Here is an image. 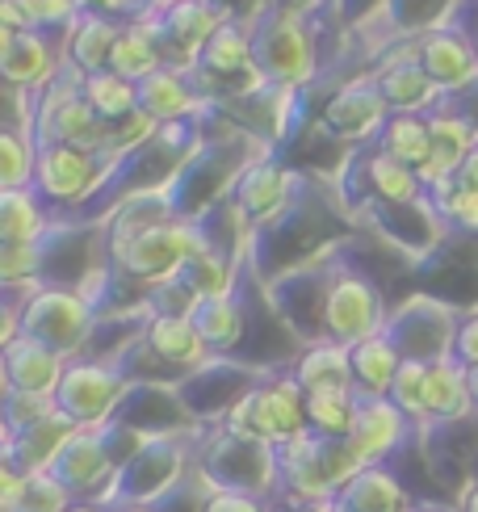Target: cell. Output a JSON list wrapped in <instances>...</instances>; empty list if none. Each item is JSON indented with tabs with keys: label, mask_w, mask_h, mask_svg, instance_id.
Returning a JSON list of instances; mask_svg holds the SVG:
<instances>
[{
	"label": "cell",
	"mask_w": 478,
	"mask_h": 512,
	"mask_svg": "<svg viewBox=\"0 0 478 512\" xmlns=\"http://www.w3.org/2000/svg\"><path fill=\"white\" fill-rule=\"evenodd\" d=\"M256 68L273 89H302L319 72V30L315 17L286 5H260L248 13Z\"/></svg>",
	"instance_id": "1"
},
{
	"label": "cell",
	"mask_w": 478,
	"mask_h": 512,
	"mask_svg": "<svg viewBox=\"0 0 478 512\" xmlns=\"http://www.w3.org/2000/svg\"><path fill=\"white\" fill-rule=\"evenodd\" d=\"M223 433L265 441V445H273V450H281V445H290V441L311 433L307 391L298 387L294 374H273L265 382H256V387L244 391V399H235L227 408Z\"/></svg>",
	"instance_id": "2"
},
{
	"label": "cell",
	"mask_w": 478,
	"mask_h": 512,
	"mask_svg": "<svg viewBox=\"0 0 478 512\" xmlns=\"http://www.w3.org/2000/svg\"><path fill=\"white\" fill-rule=\"evenodd\" d=\"M206 248H210V240L198 219H172V223L139 231V236H130L126 244L110 248V261L126 282L156 290V286L172 282V277H181V269Z\"/></svg>",
	"instance_id": "3"
},
{
	"label": "cell",
	"mask_w": 478,
	"mask_h": 512,
	"mask_svg": "<svg viewBox=\"0 0 478 512\" xmlns=\"http://www.w3.org/2000/svg\"><path fill=\"white\" fill-rule=\"evenodd\" d=\"M97 332V303L76 286H38L21 303V336L76 361Z\"/></svg>",
	"instance_id": "4"
},
{
	"label": "cell",
	"mask_w": 478,
	"mask_h": 512,
	"mask_svg": "<svg viewBox=\"0 0 478 512\" xmlns=\"http://www.w3.org/2000/svg\"><path fill=\"white\" fill-rule=\"evenodd\" d=\"M130 387H135V378L126 374L122 361L76 357V361H68V374L59 382L55 403L80 429H105L110 420H118V408L130 399Z\"/></svg>",
	"instance_id": "5"
},
{
	"label": "cell",
	"mask_w": 478,
	"mask_h": 512,
	"mask_svg": "<svg viewBox=\"0 0 478 512\" xmlns=\"http://www.w3.org/2000/svg\"><path fill=\"white\" fill-rule=\"evenodd\" d=\"M390 311L382 303V290L357 269H332L328 294H323V340L353 349L361 340L386 332Z\"/></svg>",
	"instance_id": "6"
},
{
	"label": "cell",
	"mask_w": 478,
	"mask_h": 512,
	"mask_svg": "<svg viewBox=\"0 0 478 512\" xmlns=\"http://www.w3.org/2000/svg\"><path fill=\"white\" fill-rule=\"evenodd\" d=\"M114 173V160H105L101 152H89V147H42L38 152V173H34V189L51 206H80L89 202L101 181Z\"/></svg>",
	"instance_id": "7"
},
{
	"label": "cell",
	"mask_w": 478,
	"mask_h": 512,
	"mask_svg": "<svg viewBox=\"0 0 478 512\" xmlns=\"http://www.w3.org/2000/svg\"><path fill=\"white\" fill-rule=\"evenodd\" d=\"M458 324L462 319L453 315L445 303L437 298H411L403 303L386 324V336L399 345L403 357L411 361H441V357H453V340H458Z\"/></svg>",
	"instance_id": "8"
},
{
	"label": "cell",
	"mask_w": 478,
	"mask_h": 512,
	"mask_svg": "<svg viewBox=\"0 0 478 512\" xmlns=\"http://www.w3.org/2000/svg\"><path fill=\"white\" fill-rule=\"evenodd\" d=\"M235 13L219 9V5H206V0H177L172 9L156 13V26H160V47L168 68H181L193 72L198 68L202 51L210 47V38L219 34Z\"/></svg>",
	"instance_id": "9"
},
{
	"label": "cell",
	"mask_w": 478,
	"mask_h": 512,
	"mask_svg": "<svg viewBox=\"0 0 478 512\" xmlns=\"http://www.w3.org/2000/svg\"><path fill=\"white\" fill-rule=\"evenodd\" d=\"M323 131H328L336 143H353V147H369L378 143L382 126L390 122V105L378 93L374 76H357L344 89H336V97L323 105Z\"/></svg>",
	"instance_id": "10"
},
{
	"label": "cell",
	"mask_w": 478,
	"mask_h": 512,
	"mask_svg": "<svg viewBox=\"0 0 478 512\" xmlns=\"http://www.w3.org/2000/svg\"><path fill=\"white\" fill-rule=\"evenodd\" d=\"M369 76L378 80V93L386 97L390 114H432V110H441V105H445L441 84L432 80L424 72V63H420L416 38H411L407 47L390 51L378 63V72H369Z\"/></svg>",
	"instance_id": "11"
},
{
	"label": "cell",
	"mask_w": 478,
	"mask_h": 512,
	"mask_svg": "<svg viewBox=\"0 0 478 512\" xmlns=\"http://www.w3.org/2000/svg\"><path fill=\"white\" fill-rule=\"evenodd\" d=\"M63 63H68V55H63V47L51 34H42V30H30V34L0 30V76H5L9 89L47 93L59 80Z\"/></svg>",
	"instance_id": "12"
},
{
	"label": "cell",
	"mask_w": 478,
	"mask_h": 512,
	"mask_svg": "<svg viewBox=\"0 0 478 512\" xmlns=\"http://www.w3.org/2000/svg\"><path fill=\"white\" fill-rule=\"evenodd\" d=\"M420 47V63L424 72L441 84V93H462L478 80V47L474 38L458 26V21H449V26H437L416 38Z\"/></svg>",
	"instance_id": "13"
},
{
	"label": "cell",
	"mask_w": 478,
	"mask_h": 512,
	"mask_svg": "<svg viewBox=\"0 0 478 512\" xmlns=\"http://www.w3.org/2000/svg\"><path fill=\"white\" fill-rule=\"evenodd\" d=\"M122 471L118 466V454L105 429H80L68 445H63V454L55 458L51 475L68 487L72 496H93L105 479H114Z\"/></svg>",
	"instance_id": "14"
},
{
	"label": "cell",
	"mask_w": 478,
	"mask_h": 512,
	"mask_svg": "<svg viewBox=\"0 0 478 512\" xmlns=\"http://www.w3.org/2000/svg\"><path fill=\"white\" fill-rule=\"evenodd\" d=\"M349 177L365 181V189H361L365 202L374 198V202H390V206H411V202L428 198V189H424L416 168H407L395 156H386L378 143L357 147V156L349 160Z\"/></svg>",
	"instance_id": "15"
},
{
	"label": "cell",
	"mask_w": 478,
	"mask_h": 512,
	"mask_svg": "<svg viewBox=\"0 0 478 512\" xmlns=\"http://www.w3.org/2000/svg\"><path fill=\"white\" fill-rule=\"evenodd\" d=\"M231 198L244 206V215L256 227H269L273 219H281L298 202V177L286 173V168L273 164V160H252L244 168V177L235 181Z\"/></svg>",
	"instance_id": "16"
},
{
	"label": "cell",
	"mask_w": 478,
	"mask_h": 512,
	"mask_svg": "<svg viewBox=\"0 0 478 512\" xmlns=\"http://www.w3.org/2000/svg\"><path fill=\"white\" fill-rule=\"evenodd\" d=\"M428 126H432V160H428V168L420 173V181H424L428 194H437L441 185L458 181L466 156L474 152V143H478V126L466 114L449 110V105L432 110L428 114Z\"/></svg>",
	"instance_id": "17"
},
{
	"label": "cell",
	"mask_w": 478,
	"mask_h": 512,
	"mask_svg": "<svg viewBox=\"0 0 478 512\" xmlns=\"http://www.w3.org/2000/svg\"><path fill=\"white\" fill-rule=\"evenodd\" d=\"M139 110L151 114L160 126H177V122H189L202 110H210V97L198 89L193 72L160 68L156 76H147L139 84Z\"/></svg>",
	"instance_id": "18"
},
{
	"label": "cell",
	"mask_w": 478,
	"mask_h": 512,
	"mask_svg": "<svg viewBox=\"0 0 478 512\" xmlns=\"http://www.w3.org/2000/svg\"><path fill=\"white\" fill-rule=\"evenodd\" d=\"M63 374H68V357L47 349L34 336H17L5 345V391H26V395H51L59 391Z\"/></svg>",
	"instance_id": "19"
},
{
	"label": "cell",
	"mask_w": 478,
	"mask_h": 512,
	"mask_svg": "<svg viewBox=\"0 0 478 512\" xmlns=\"http://www.w3.org/2000/svg\"><path fill=\"white\" fill-rule=\"evenodd\" d=\"M143 349L172 370H202L210 361V345L189 315H147Z\"/></svg>",
	"instance_id": "20"
},
{
	"label": "cell",
	"mask_w": 478,
	"mask_h": 512,
	"mask_svg": "<svg viewBox=\"0 0 478 512\" xmlns=\"http://www.w3.org/2000/svg\"><path fill=\"white\" fill-rule=\"evenodd\" d=\"M403 437H407V416L395 408V403L390 399H361L353 433L344 441L353 445V454L365 466H382L403 445Z\"/></svg>",
	"instance_id": "21"
},
{
	"label": "cell",
	"mask_w": 478,
	"mask_h": 512,
	"mask_svg": "<svg viewBox=\"0 0 478 512\" xmlns=\"http://www.w3.org/2000/svg\"><path fill=\"white\" fill-rule=\"evenodd\" d=\"M76 433H80V424H72L63 412H55V416H47L42 424H34V429L9 437L5 462L17 466L21 475H42V471H51L55 458L63 454V445H68Z\"/></svg>",
	"instance_id": "22"
},
{
	"label": "cell",
	"mask_w": 478,
	"mask_h": 512,
	"mask_svg": "<svg viewBox=\"0 0 478 512\" xmlns=\"http://www.w3.org/2000/svg\"><path fill=\"white\" fill-rule=\"evenodd\" d=\"M110 68H114L118 76H126V80H135V84H143L147 76H156L160 68H168L164 47H160L156 13H139V17L126 21L118 47H114Z\"/></svg>",
	"instance_id": "23"
},
{
	"label": "cell",
	"mask_w": 478,
	"mask_h": 512,
	"mask_svg": "<svg viewBox=\"0 0 478 512\" xmlns=\"http://www.w3.org/2000/svg\"><path fill=\"white\" fill-rule=\"evenodd\" d=\"M474 412L470 395V370L458 357H441L428 366V387H424V420L432 424H453Z\"/></svg>",
	"instance_id": "24"
},
{
	"label": "cell",
	"mask_w": 478,
	"mask_h": 512,
	"mask_svg": "<svg viewBox=\"0 0 478 512\" xmlns=\"http://www.w3.org/2000/svg\"><path fill=\"white\" fill-rule=\"evenodd\" d=\"M290 374L298 378V387L307 395H315V391H357L353 353L344 345H336V340H315V345H307Z\"/></svg>",
	"instance_id": "25"
},
{
	"label": "cell",
	"mask_w": 478,
	"mask_h": 512,
	"mask_svg": "<svg viewBox=\"0 0 478 512\" xmlns=\"http://www.w3.org/2000/svg\"><path fill=\"white\" fill-rule=\"evenodd\" d=\"M122 26L126 21L118 17H105V13H80V21L72 26V38H68V63L76 72L84 76H97L110 68V59H114V47H118V38H122Z\"/></svg>",
	"instance_id": "26"
},
{
	"label": "cell",
	"mask_w": 478,
	"mask_h": 512,
	"mask_svg": "<svg viewBox=\"0 0 478 512\" xmlns=\"http://www.w3.org/2000/svg\"><path fill=\"white\" fill-rule=\"evenodd\" d=\"M51 236V202L38 189H0V244H42Z\"/></svg>",
	"instance_id": "27"
},
{
	"label": "cell",
	"mask_w": 478,
	"mask_h": 512,
	"mask_svg": "<svg viewBox=\"0 0 478 512\" xmlns=\"http://www.w3.org/2000/svg\"><path fill=\"white\" fill-rule=\"evenodd\" d=\"M353 353V382H357V395L361 399H386L390 387H395V374L403 366V353L399 345L390 340L386 332L361 340V345L349 349Z\"/></svg>",
	"instance_id": "28"
},
{
	"label": "cell",
	"mask_w": 478,
	"mask_h": 512,
	"mask_svg": "<svg viewBox=\"0 0 478 512\" xmlns=\"http://www.w3.org/2000/svg\"><path fill=\"white\" fill-rule=\"evenodd\" d=\"M340 512H411L403 483L386 466H365V471L336 496Z\"/></svg>",
	"instance_id": "29"
},
{
	"label": "cell",
	"mask_w": 478,
	"mask_h": 512,
	"mask_svg": "<svg viewBox=\"0 0 478 512\" xmlns=\"http://www.w3.org/2000/svg\"><path fill=\"white\" fill-rule=\"evenodd\" d=\"M378 147H382L386 156H395L399 164L424 173L428 160H432V126H428V114H390V122L382 126V135H378Z\"/></svg>",
	"instance_id": "30"
},
{
	"label": "cell",
	"mask_w": 478,
	"mask_h": 512,
	"mask_svg": "<svg viewBox=\"0 0 478 512\" xmlns=\"http://www.w3.org/2000/svg\"><path fill=\"white\" fill-rule=\"evenodd\" d=\"M80 93H84V101H89L93 110H97V118L110 122V126H118L122 118H130V114L139 110V84L126 80V76H118L114 68H105V72H97V76H84Z\"/></svg>",
	"instance_id": "31"
},
{
	"label": "cell",
	"mask_w": 478,
	"mask_h": 512,
	"mask_svg": "<svg viewBox=\"0 0 478 512\" xmlns=\"http://www.w3.org/2000/svg\"><path fill=\"white\" fill-rule=\"evenodd\" d=\"M189 319L198 324V332L210 345V353H231L239 345V336H244V307H239L235 294H227V298H202L198 311H193Z\"/></svg>",
	"instance_id": "32"
},
{
	"label": "cell",
	"mask_w": 478,
	"mask_h": 512,
	"mask_svg": "<svg viewBox=\"0 0 478 512\" xmlns=\"http://www.w3.org/2000/svg\"><path fill=\"white\" fill-rule=\"evenodd\" d=\"M38 152L42 147L30 126H5L0 131V189H34Z\"/></svg>",
	"instance_id": "33"
},
{
	"label": "cell",
	"mask_w": 478,
	"mask_h": 512,
	"mask_svg": "<svg viewBox=\"0 0 478 512\" xmlns=\"http://www.w3.org/2000/svg\"><path fill=\"white\" fill-rule=\"evenodd\" d=\"M361 408V395L357 391H315L307 395V420H311V433L319 437H349L353 433V420Z\"/></svg>",
	"instance_id": "34"
},
{
	"label": "cell",
	"mask_w": 478,
	"mask_h": 512,
	"mask_svg": "<svg viewBox=\"0 0 478 512\" xmlns=\"http://www.w3.org/2000/svg\"><path fill=\"white\" fill-rule=\"evenodd\" d=\"M181 277H185L189 290L198 298H227L235 290V261H231V256H223V252L206 248V252H198L181 269Z\"/></svg>",
	"instance_id": "35"
},
{
	"label": "cell",
	"mask_w": 478,
	"mask_h": 512,
	"mask_svg": "<svg viewBox=\"0 0 478 512\" xmlns=\"http://www.w3.org/2000/svg\"><path fill=\"white\" fill-rule=\"evenodd\" d=\"M458 5L462 0H386V13H390V26L395 30L420 38L437 26H449V13Z\"/></svg>",
	"instance_id": "36"
},
{
	"label": "cell",
	"mask_w": 478,
	"mask_h": 512,
	"mask_svg": "<svg viewBox=\"0 0 478 512\" xmlns=\"http://www.w3.org/2000/svg\"><path fill=\"white\" fill-rule=\"evenodd\" d=\"M424 387H428V361H411L403 357V366L395 374V387H390V403L407 416V420H424Z\"/></svg>",
	"instance_id": "37"
},
{
	"label": "cell",
	"mask_w": 478,
	"mask_h": 512,
	"mask_svg": "<svg viewBox=\"0 0 478 512\" xmlns=\"http://www.w3.org/2000/svg\"><path fill=\"white\" fill-rule=\"evenodd\" d=\"M432 202H437V215L441 223L458 227V231H478V189H466L458 181L441 185L437 194H428Z\"/></svg>",
	"instance_id": "38"
},
{
	"label": "cell",
	"mask_w": 478,
	"mask_h": 512,
	"mask_svg": "<svg viewBox=\"0 0 478 512\" xmlns=\"http://www.w3.org/2000/svg\"><path fill=\"white\" fill-rule=\"evenodd\" d=\"M21 5L30 9L34 26L42 34H51L55 42H68L72 38V26L80 21V0H21Z\"/></svg>",
	"instance_id": "39"
},
{
	"label": "cell",
	"mask_w": 478,
	"mask_h": 512,
	"mask_svg": "<svg viewBox=\"0 0 478 512\" xmlns=\"http://www.w3.org/2000/svg\"><path fill=\"white\" fill-rule=\"evenodd\" d=\"M59 412V403L51 395H26V391H5V424H9V437L34 429L47 416Z\"/></svg>",
	"instance_id": "40"
},
{
	"label": "cell",
	"mask_w": 478,
	"mask_h": 512,
	"mask_svg": "<svg viewBox=\"0 0 478 512\" xmlns=\"http://www.w3.org/2000/svg\"><path fill=\"white\" fill-rule=\"evenodd\" d=\"M76 504V496L63 487L51 471L42 475H30V492H26V504H21V512H68Z\"/></svg>",
	"instance_id": "41"
},
{
	"label": "cell",
	"mask_w": 478,
	"mask_h": 512,
	"mask_svg": "<svg viewBox=\"0 0 478 512\" xmlns=\"http://www.w3.org/2000/svg\"><path fill=\"white\" fill-rule=\"evenodd\" d=\"M202 512H269L260 504L252 492H235V487H219V492H210L206 508Z\"/></svg>",
	"instance_id": "42"
},
{
	"label": "cell",
	"mask_w": 478,
	"mask_h": 512,
	"mask_svg": "<svg viewBox=\"0 0 478 512\" xmlns=\"http://www.w3.org/2000/svg\"><path fill=\"white\" fill-rule=\"evenodd\" d=\"M453 357H458L466 370H474V366H478V311H474V315H466L462 324H458V340H453Z\"/></svg>",
	"instance_id": "43"
},
{
	"label": "cell",
	"mask_w": 478,
	"mask_h": 512,
	"mask_svg": "<svg viewBox=\"0 0 478 512\" xmlns=\"http://www.w3.org/2000/svg\"><path fill=\"white\" fill-rule=\"evenodd\" d=\"M0 30H9V34H30V30H38V26H34V17H30V9L21 5V0H0Z\"/></svg>",
	"instance_id": "44"
},
{
	"label": "cell",
	"mask_w": 478,
	"mask_h": 512,
	"mask_svg": "<svg viewBox=\"0 0 478 512\" xmlns=\"http://www.w3.org/2000/svg\"><path fill=\"white\" fill-rule=\"evenodd\" d=\"M84 13H105V17H118V21H130L143 13V0H80Z\"/></svg>",
	"instance_id": "45"
},
{
	"label": "cell",
	"mask_w": 478,
	"mask_h": 512,
	"mask_svg": "<svg viewBox=\"0 0 478 512\" xmlns=\"http://www.w3.org/2000/svg\"><path fill=\"white\" fill-rule=\"evenodd\" d=\"M458 185H466V189H478V143H474V152H470V156H466V164H462Z\"/></svg>",
	"instance_id": "46"
},
{
	"label": "cell",
	"mask_w": 478,
	"mask_h": 512,
	"mask_svg": "<svg viewBox=\"0 0 478 512\" xmlns=\"http://www.w3.org/2000/svg\"><path fill=\"white\" fill-rule=\"evenodd\" d=\"M68 512H114V508H101L97 500H76V504H72Z\"/></svg>",
	"instance_id": "47"
},
{
	"label": "cell",
	"mask_w": 478,
	"mask_h": 512,
	"mask_svg": "<svg viewBox=\"0 0 478 512\" xmlns=\"http://www.w3.org/2000/svg\"><path fill=\"white\" fill-rule=\"evenodd\" d=\"M114 512H151L147 504H114Z\"/></svg>",
	"instance_id": "48"
},
{
	"label": "cell",
	"mask_w": 478,
	"mask_h": 512,
	"mask_svg": "<svg viewBox=\"0 0 478 512\" xmlns=\"http://www.w3.org/2000/svg\"><path fill=\"white\" fill-rule=\"evenodd\" d=\"M470 395H474V408H478V366L470 370Z\"/></svg>",
	"instance_id": "49"
},
{
	"label": "cell",
	"mask_w": 478,
	"mask_h": 512,
	"mask_svg": "<svg viewBox=\"0 0 478 512\" xmlns=\"http://www.w3.org/2000/svg\"><path fill=\"white\" fill-rule=\"evenodd\" d=\"M466 512H478V487H470V496H466Z\"/></svg>",
	"instance_id": "50"
},
{
	"label": "cell",
	"mask_w": 478,
	"mask_h": 512,
	"mask_svg": "<svg viewBox=\"0 0 478 512\" xmlns=\"http://www.w3.org/2000/svg\"><path fill=\"white\" fill-rule=\"evenodd\" d=\"M470 5H474V13H478V0H470ZM470 38H474V47H478V26H462Z\"/></svg>",
	"instance_id": "51"
},
{
	"label": "cell",
	"mask_w": 478,
	"mask_h": 512,
	"mask_svg": "<svg viewBox=\"0 0 478 512\" xmlns=\"http://www.w3.org/2000/svg\"><path fill=\"white\" fill-rule=\"evenodd\" d=\"M206 5H219V9H231V0H206ZM235 13V9H231Z\"/></svg>",
	"instance_id": "52"
},
{
	"label": "cell",
	"mask_w": 478,
	"mask_h": 512,
	"mask_svg": "<svg viewBox=\"0 0 478 512\" xmlns=\"http://www.w3.org/2000/svg\"><path fill=\"white\" fill-rule=\"evenodd\" d=\"M302 512H307V508H302Z\"/></svg>",
	"instance_id": "53"
}]
</instances>
